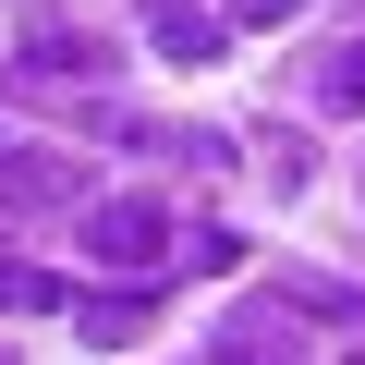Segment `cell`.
<instances>
[{"mask_svg":"<svg viewBox=\"0 0 365 365\" xmlns=\"http://www.w3.org/2000/svg\"><path fill=\"white\" fill-rule=\"evenodd\" d=\"M170 244H182V232H170L158 195H86V256H98L110 280H158Z\"/></svg>","mask_w":365,"mask_h":365,"instance_id":"1","label":"cell"},{"mask_svg":"<svg viewBox=\"0 0 365 365\" xmlns=\"http://www.w3.org/2000/svg\"><path fill=\"white\" fill-rule=\"evenodd\" d=\"M0 207H13V220L86 207V158L73 146H37V134H0Z\"/></svg>","mask_w":365,"mask_h":365,"instance_id":"2","label":"cell"},{"mask_svg":"<svg viewBox=\"0 0 365 365\" xmlns=\"http://www.w3.org/2000/svg\"><path fill=\"white\" fill-rule=\"evenodd\" d=\"M0 98H110V49L73 37V25H49L13 73H0Z\"/></svg>","mask_w":365,"mask_h":365,"instance_id":"3","label":"cell"},{"mask_svg":"<svg viewBox=\"0 0 365 365\" xmlns=\"http://www.w3.org/2000/svg\"><path fill=\"white\" fill-rule=\"evenodd\" d=\"M220 365H304V304L292 292H256L220 317Z\"/></svg>","mask_w":365,"mask_h":365,"instance_id":"4","label":"cell"},{"mask_svg":"<svg viewBox=\"0 0 365 365\" xmlns=\"http://www.w3.org/2000/svg\"><path fill=\"white\" fill-rule=\"evenodd\" d=\"M146 13H158V49H170V61H220V37H232L207 0H146Z\"/></svg>","mask_w":365,"mask_h":365,"instance_id":"5","label":"cell"},{"mask_svg":"<svg viewBox=\"0 0 365 365\" xmlns=\"http://www.w3.org/2000/svg\"><path fill=\"white\" fill-rule=\"evenodd\" d=\"M49 304H61V280H49V268L0 256V317H49Z\"/></svg>","mask_w":365,"mask_h":365,"instance_id":"6","label":"cell"},{"mask_svg":"<svg viewBox=\"0 0 365 365\" xmlns=\"http://www.w3.org/2000/svg\"><path fill=\"white\" fill-rule=\"evenodd\" d=\"M146 317H158V292H86V341H122Z\"/></svg>","mask_w":365,"mask_h":365,"instance_id":"7","label":"cell"},{"mask_svg":"<svg viewBox=\"0 0 365 365\" xmlns=\"http://www.w3.org/2000/svg\"><path fill=\"white\" fill-rule=\"evenodd\" d=\"M317 98H329V110H365V37H353V49H329V73H317Z\"/></svg>","mask_w":365,"mask_h":365,"instance_id":"8","label":"cell"},{"mask_svg":"<svg viewBox=\"0 0 365 365\" xmlns=\"http://www.w3.org/2000/svg\"><path fill=\"white\" fill-rule=\"evenodd\" d=\"M280 13H304V0H232L220 25H280Z\"/></svg>","mask_w":365,"mask_h":365,"instance_id":"9","label":"cell"}]
</instances>
